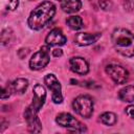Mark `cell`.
Returning <instances> with one entry per match:
<instances>
[{"mask_svg":"<svg viewBox=\"0 0 134 134\" xmlns=\"http://www.w3.org/2000/svg\"><path fill=\"white\" fill-rule=\"evenodd\" d=\"M13 37H14V35H13L12 29H9V28L3 29L2 30V34H1V44L4 45V46L5 45H8L12 42Z\"/></svg>","mask_w":134,"mask_h":134,"instance_id":"d6986e66","label":"cell"},{"mask_svg":"<svg viewBox=\"0 0 134 134\" xmlns=\"http://www.w3.org/2000/svg\"><path fill=\"white\" fill-rule=\"evenodd\" d=\"M58 1H60V2H61V1H62V0H58Z\"/></svg>","mask_w":134,"mask_h":134,"instance_id":"603a6c76","label":"cell"},{"mask_svg":"<svg viewBox=\"0 0 134 134\" xmlns=\"http://www.w3.org/2000/svg\"><path fill=\"white\" fill-rule=\"evenodd\" d=\"M106 73L116 84H125L129 79V72L126 68L117 64H110L106 66Z\"/></svg>","mask_w":134,"mask_h":134,"instance_id":"52a82bcc","label":"cell"},{"mask_svg":"<svg viewBox=\"0 0 134 134\" xmlns=\"http://www.w3.org/2000/svg\"><path fill=\"white\" fill-rule=\"evenodd\" d=\"M55 121L57 124H59V126L64 127L73 132H86L87 131L85 125H83L79 119H76L70 113H65V112L60 113L59 115H57Z\"/></svg>","mask_w":134,"mask_h":134,"instance_id":"277c9868","label":"cell"},{"mask_svg":"<svg viewBox=\"0 0 134 134\" xmlns=\"http://www.w3.org/2000/svg\"><path fill=\"white\" fill-rule=\"evenodd\" d=\"M115 50L124 57H134V35L126 28H115L111 36Z\"/></svg>","mask_w":134,"mask_h":134,"instance_id":"7a4b0ae2","label":"cell"},{"mask_svg":"<svg viewBox=\"0 0 134 134\" xmlns=\"http://www.w3.org/2000/svg\"><path fill=\"white\" fill-rule=\"evenodd\" d=\"M73 110L84 118L91 117L93 113V100L89 95H79L72 103Z\"/></svg>","mask_w":134,"mask_h":134,"instance_id":"3957f363","label":"cell"},{"mask_svg":"<svg viewBox=\"0 0 134 134\" xmlns=\"http://www.w3.org/2000/svg\"><path fill=\"white\" fill-rule=\"evenodd\" d=\"M82 7V2L81 0H62L61 1V8L63 12L72 14L76 13L81 9Z\"/></svg>","mask_w":134,"mask_h":134,"instance_id":"4fadbf2b","label":"cell"},{"mask_svg":"<svg viewBox=\"0 0 134 134\" xmlns=\"http://www.w3.org/2000/svg\"><path fill=\"white\" fill-rule=\"evenodd\" d=\"M102 34L100 32H95V34H90V32H80L76 34L74 37V42L80 45V46H88L93 43H95L99 38Z\"/></svg>","mask_w":134,"mask_h":134,"instance_id":"7c38bea8","label":"cell"},{"mask_svg":"<svg viewBox=\"0 0 134 134\" xmlns=\"http://www.w3.org/2000/svg\"><path fill=\"white\" fill-rule=\"evenodd\" d=\"M126 113L129 117L134 118V105H130L126 108Z\"/></svg>","mask_w":134,"mask_h":134,"instance_id":"44dd1931","label":"cell"},{"mask_svg":"<svg viewBox=\"0 0 134 134\" xmlns=\"http://www.w3.org/2000/svg\"><path fill=\"white\" fill-rule=\"evenodd\" d=\"M67 25L73 30H79L83 27V20L80 16H71L67 19Z\"/></svg>","mask_w":134,"mask_h":134,"instance_id":"e0dca14e","label":"cell"},{"mask_svg":"<svg viewBox=\"0 0 134 134\" xmlns=\"http://www.w3.org/2000/svg\"><path fill=\"white\" fill-rule=\"evenodd\" d=\"M24 118L27 122V128L30 132L39 133L42 130V125H41V121L38 117V112L35 111L34 109H31L29 106L25 109Z\"/></svg>","mask_w":134,"mask_h":134,"instance_id":"ba28073f","label":"cell"},{"mask_svg":"<svg viewBox=\"0 0 134 134\" xmlns=\"http://www.w3.org/2000/svg\"><path fill=\"white\" fill-rule=\"evenodd\" d=\"M1 8L3 10H15L19 5V0H0Z\"/></svg>","mask_w":134,"mask_h":134,"instance_id":"ac0fdd59","label":"cell"},{"mask_svg":"<svg viewBox=\"0 0 134 134\" xmlns=\"http://www.w3.org/2000/svg\"><path fill=\"white\" fill-rule=\"evenodd\" d=\"M13 91L12 89V85L8 84L7 87H2V92H1V98L4 99V98H7L9 95H10V92Z\"/></svg>","mask_w":134,"mask_h":134,"instance_id":"ffe728a7","label":"cell"},{"mask_svg":"<svg viewBox=\"0 0 134 134\" xmlns=\"http://www.w3.org/2000/svg\"><path fill=\"white\" fill-rule=\"evenodd\" d=\"M49 48L43 46L37 52H35L29 60V67L32 70H41L49 63Z\"/></svg>","mask_w":134,"mask_h":134,"instance_id":"5b68a950","label":"cell"},{"mask_svg":"<svg viewBox=\"0 0 134 134\" xmlns=\"http://www.w3.org/2000/svg\"><path fill=\"white\" fill-rule=\"evenodd\" d=\"M46 99V91L44 89V87L41 84H37L34 87V97H32V102L29 105V107L31 109H34L35 111L39 112V110L43 107L44 103Z\"/></svg>","mask_w":134,"mask_h":134,"instance_id":"9c48e42d","label":"cell"},{"mask_svg":"<svg viewBox=\"0 0 134 134\" xmlns=\"http://www.w3.org/2000/svg\"><path fill=\"white\" fill-rule=\"evenodd\" d=\"M62 54H63V51H62V49H60V48H55V49L52 50V55L55 57V58L62 57Z\"/></svg>","mask_w":134,"mask_h":134,"instance_id":"7402d4cb","label":"cell"},{"mask_svg":"<svg viewBox=\"0 0 134 134\" xmlns=\"http://www.w3.org/2000/svg\"><path fill=\"white\" fill-rule=\"evenodd\" d=\"M69 64H70V69L77 74L85 75L89 71V65L84 58H81V57L71 58L69 61Z\"/></svg>","mask_w":134,"mask_h":134,"instance_id":"8fae6325","label":"cell"},{"mask_svg":"<svg viewBox=\"0 0 134 134\" xmlns=\"http://www.w3.org/2000/svg\"><path fill=\"white\" fill-rule=\"evenodd\" d=\"M55 5L50 1H44L39 4L29 15L27 24L29 28L39 30L43 28L54 16Z\"/></svg>","mask_w":134,"mask_h":134,"instance_id":"6da1fadb","label":"cell"},{"mask_svg":"<svg viewBox=\"0 0 134 134\" xmlns=\"http://www.w3.org/2000/svg\"><path fill=\"white\" fill-rule=\"evenodd\" d=\"M118 97L122 102H127V103L134 102V86L129 85L120 89L118 92Z\"/></svg>","mask_w":134,"mask_h":134,"instance_id":"5bb4252c","label":"cell"},{"mask_svg":"<svg viewBox=\"0 0 134 134\" xmlns=\"http://www.w3.org/2000/svg\"><path fill=\"white\" fill-rule=\"evenodd\" d=\"M67 39L60 28H53L45 38L46 44L50 46H61V45H64Z\"/></svg>","mask_w":134,"mask_h":134,"instance_id":"30bf717a","label":"cell"},{"mask_svg":"<svg viewBox=\"0 0 134 134\" xmlns=\"http://www.w3.org/2000/svg\"><path fill=\"white\" fill-rule=\"evenodd\" d=\"M44 82H45L46 86L48 87V89L51 90V92H52V94H51L52 102L54 104H61L63 100L62 88H61V84H60L59 80L57 79V76L52 73H48L45 75Z\"/></svg>","mask_w":134,"mask_h":134,"instance_id":"8992f818","label":"cell"},{"mask_svg":"<svg viewBox=\"0 0 134 134\" xmlns=\"http://www.w3.org/2000/svg\"><path fill=\"white\" fill-rule=\"evenodd\" d=\"M99 119L106 126H114L117 121V117L113 112H104L100 114Z\"/></svg>","mask_w":134,"mask_h":134,"instance_id":"2e32d148","label":"cell"},{"mask_svg":"<svg viewBox=\"0 0 134 134\" xmlns=\"http://www.w3.org/2000/svg\"><path fill=\"white\" fill-rule=\"evenodd\" d=\"M10 85H12V89L14 92H16L18 94H23L28 87V81L26 79L19 77L17 80H15Z\"/></svg>","mask_w":134,"mask_h":134,"instance_id":"9a60e30c","label":"cell"}]
</instances>
